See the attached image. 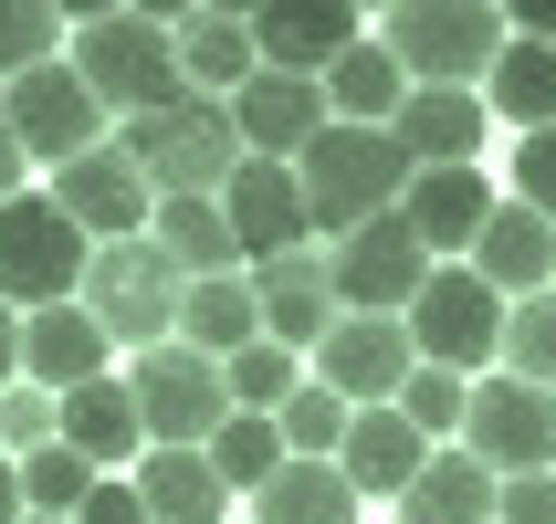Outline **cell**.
Masks as SVG:
<instances>
[{"label":"cell","instance_id":"obj_1","mask_svg":"<svg viewBox=\"0 0 556 524\" xmlns=\"http://www.w3.org/2000/svg\"><path fill=\"white\" fill-rule=\"evenodd\" d=\"M294 189H305V231L346 242V231H368V220L400 210L409 157H400L389 126H315L305 157H294Z\"/></svg>","mask_w":556,"mask_h":524},{"label":"cell","instance_id":"obj_2","mask_svg":"<svg viewBox=\"0 0 556 524\" xmlns=\"http://www.w3.org/2000/svg\"><path fill=\"white\" fill-rule=\"evenodd\" d=\"M63 63H74V85L105 105V116H157V105H179V53H168V11H85V22L63 31Z\"/></svg>","mask_w":556,"mask_h":524},{"label":"cell","instance_id":"obj_3","mask_svg":"<svg viewBox=\"0 0 556 524\" xmlns=\"http://www.w3.org/2000/svg\"><path fill=\"white\" fill-rule=\"evenodd\" d=\"M137 157V179L157 200H220L231 168H242V137H231V105L220 94H179V105H157V116H126L116 137Z\"/></svg>","mask_w":556,"mask_h":524},{"label":"cell","instance_id":"obj_4","mask_svg":"<svg viewBox=\"0 0 556 524\" xmlns=\"http://www.w3.org/2000/svg\"><path fill=\"white\" fill-rule=\"evenodd\" d=\"M179 263L137 231V242H94V263H85V283H74V305L105 325V346L116 357H148V346H168L179 336Z\"/></svg>","mask_w":556,"mask_h":524},{"label":"cell","instance_id":"obj_5","mask_svg":"<svg viewBox=\"0 0 556 524\" xmlns=\"http://www.w3.org/2000/svg\"><path fill=\"white\" fill-rule=\"evenodd\" d=\"M378 53L400 63L409 85L483 94V74H494V53H504V11L494 0H400V11L378 22Z\"/></svg>","mask_w":556,"mask_h":524},{"label":"cell","instance_id":"obj_6","mask_svg":"<svg viewBox=\"0 0 556 524\" xmlns=\"http://www.w3.org/2000/svg\"><path fill=\"white\" fill-rule=\"evenodd\" d=\"M400 336L420 368H452V378H494V346H504V294L472 263H431V283L409 294Z\"/></svg>","mask_w":556,"mask_h":524},{"label":"cell","instance_id":"obj_7","mask_svg":"<svg viewBox=\"0 0 556 524\" xmlns=\"http://www.w3.org/2000/svg\"><path fill=\"white\" fill-rule=\"evenodd\" d=\"M85 263H94V242L53 210V189H22V200H0V305H11V315L74 305Z\"/></svg>","mask_w":556,"mask_h":524},{"label":"cell","instance_id":"obj_8","mask_svg":"<svg viewBox=\"0 0 556 524\" xmlns=\"http://www.w3.org/2000/svg\"><path fill=\"white\" fill-rule=\"evenodd\" d=\"M126 399H137V431H148V451H200V440L231 420V388H220L211 357H189L179 336L148 346V357H126Z\"/></svg>","mask_w":556,"mask_h":524},{"label":"cell","instance_id":"obj_9","mask_svg":"<svg viewBox=\"0 0 556 524\" xmlns=\"http://www.w3.org/2000/svg\"><path fill=\"white\" fill-rule=\"evenodd\" d=\"M463 451L494 483L515 472H556V388H526V378H472V409H463Z\"/></svg>","mask_w":556,"mask_h":524},{"label":"cell","instance_id":"obj_10","mask_svg":"<svg viewBox=\"0 0 556 524\" xmlns=\"http://www.w3.org/2000/svg\"><path fill=\"white\" fill-rule=\"evenodd\" d=\"M0 126L31 168H74L85 148H105V105L74 85V63H31L22 85H0Z\"/></svg>","mask_w":556,"mask_h":524},{"label":"cell","instance_id":"obj_11","mask_svg":"<svg viewBox=\"0 0 556 524\" xmlns=\"http://www.w3.org/2000/svg\"><path fill=\"white\" fill-rule=\"evenodd\" d=\"M326 283H337V315H409V294L431 283V252L409 242V220H368L326 252Z\"/></svg>","mask_w":556,"mask_h":524},{"label":"cell","instance_id":"obj_12","mask_svg":"<svg viewBox=\"0 0 556 524\" xmlns=\"http://www.w3.org/2000/svg\"><path fill=\"white\" fill-rule=\"evenodd\" d=\"M420 368L409 357V336H400V315H337L326 325V346H315V388H337L346 409H389L400 399V378Z\"/></svg>","mask_w":556,"mask_h":524},{"label":"cell","instance_id":"obj_13","mask_svg":"<svg viewBox=\"0 0 556 524\" xmlns=\"http://www.w3.org/2000/svg\"><path fill=\"white\" fill-rule=\"evenodd\" d=\"M53 210L85 231V242H137L148 231V210H157V189L137 179V157L105 137V148H85L74 168H53Z\"/></svg>","mask_w":556,"mask_h":524},{"label":"cell","instance_id":"obj_14","mask_svg":"<svg viewBox=\"0 0 556 524\" xmlns=\"http://www.w3.org/2000/svg\"><path fill=\"white\" fill-rule=\"evenodd\" d=\"M220 220H231V252L242 263H283V252H305V189H294V168L283 157H242L231 168V189H220Z\"/></svg>","mask_w":556,"mask_h":524},{"label":"cell","instance_id":"obj_15","mask_svg":"<svg viewBox=\"0 0 556 524\" xmlns=\"http://www.w3.org/2000/svg\"><path fill=\"white\" fill-rule=\"evenodd\" d=\"M252 305H263V336L283 357H315L326 325H337V283H326V252H283V263H252Z\"/></svg>","mask_w":556,"mask_h":524},{"label":"cell","instance_id":"obj_16","mask_svg":"<svg viewBox=\"0 0 556 524\" xmlns=\"http://www.w3.org/2000/svg\"><path fill=\"white\" fill-rule=\"evenodd\" d=\"M400 220H409V242L431 252V263H463L472 231L494 220V189H483V168H409Z\"/></svg>","mask_w":556,"mask_h":524},{"label":"cell","instance_id":"obj_17","mask_svg":"<svg viewBox=\"0 0 556 524\" xmlns=\"http://www.w3.org/2000/svg\"><path fill=\"white\" fill-rule=\"evenodd\" d=\"M420 462H431V440L409 431L400 409H346V440H337V472L357 503H400L409 483H420Z\"/></svg>","mask_w":556,"mask_h":524},{"label":"cell","instance_id":"obj_18","mask_svg":"<svg viewBox=\"0 0 556 524\" xmlns=\"http://www.w3.org/2000/svg\"><path fill=\"white\" fill-rule=\"evenodd\" d=\"M22 378L42 399H63L85 378H116V346H105V325L85 305H42V315H22Z\"/></svg>","mask_w":556,"mask_h":524},{"label":"cell","instance_id":"obj_19","mask_svg":"<svg viewBox=\"0 0 556 524\" xmlns=\"http://www.w3.org/2000/svg\"><path fill=\"white\" fill-rule=\"evenodd\" d=\"M168 53H179V85L189 94H231L263 74V53H252V11H168Z\"/></svg>","mask_w":556,"mask_h":524},{"label":"cell","instance_id":"obj_20","mask_svg":"<svg viewBox=\"0 0 556 524\" xmlns=\"http://www.w3.org/2000/svg\"><path fill=\"white\" fill-rule=\"evenodd\" d=\"M389 137H400L409 168H472V157H483V94H463V85H409L400 116H389Z\"/></svg>","mask_w":556,"mask_h":524},{"label":"cell","instance_id":"obj_21","mask_svg":"<svg viewBox=\"0 0 556 524\" xmlns=\"http://www.w3.org/2000/svg\"><path fill=\"white\" fill-rule=\"evenodd\" d=\"M357 42V11L346 0H274V11H252V53H263V74H326V63Z\"/></svg>","mask_w":556,"mask_h":524},{"label":"cell","instance_id":"obj_22","mask_svg":"<svg viewBox=\"0 0 556 524\" xmlns=\"http://www.w3.org/2000/svg\"><path fill=\"white\" fill-rule=\"evenodd\" d=\"M326 126V94L305 85V74H252L242 94H231V137H242V157H305V137Z\"/></svg>","mask_w":556,"mask_h":524},{"label":"cell","instance_id":"obj_23","mask_svg":"<svg viewBox=\"0 0 556 524\" xmlns=\"http://www.w3.org/2000/svg\"><path fill=\"white\" fill-rule=\"evenodd\" d=\"M463 263L494 283L504 305H526V294H546V283H556V231L526 210V200H494V220L472 231V252H463Z\"/></svg>","mask_w":556,"mask_h":524},{"label":"cell","instance_id":"obj_24","mask_svg":"<svg viewBox=\"0 0 556 524\" xmlns=\"http://www.w3.org/2000/svg\"><path fill=\"white\" fill-rule=\"evenodd\" d=\"M63 451L94 472H137L148 431H137V399H126V378H85V388H63Z\"/></svg>","mask_w":556,"mask_h":524},{"label":"cell","instance_id":"obj_25","mask_svg":"<svg viewBox=\"0 0 556 524\" xmlns=\"http://www.w3.org/2000/svg\"><path fill=\"white\" fill-rule=\"evenodd\" d=\"M179 346L189 357H211V368H231L242 346H263V305H252V273H211L179 294Z\"/></svg>","mask_w":556,"mask_h":524},{"label":"cell","instance_id":"obj_26","mask_svg":"<svg viewBox=\"0 0 556 524\" xmlns=\"http://www.w3.org/2000/svg\"><path fill=\"white\" fill-rule=\"evenodd\" d=\"M315 94H326V126H389V116H400V94H409V74L378 53V31H357V42L315 74Z\"/></svg>","mask_w":556,"mask_h":524},{"label":"cell","instance_id":"obj_27","mask_svg":"<svg viewBox=\"0 0 556 524\" xmlns=\"http://www.w3.org/2000/svg\"><path fill=\"white\" fill-rule=\"evenodd\" d=\"M126 483H137L148 524H231V494H220V472L200 451H137Z\"/></svg>","mask_w":556,"mask_h":524},{"label":"cell","instance_id":"obj_28","mask_svg":"<svg viewBox=\"0 0 556 524\" xmlns=\"http://www.w3.org/2000/svg\"><path fill=\"white\" fill-rule=\"evenodd\" d=\"M400 524H494V472L472 462L463 440L420 462V483L400 494Z\"/></svg>","mask_w":556,"mask_h":524},{"label":"cell","instance_id":"obj_29","mask_svg":"<svg viewBox=\"0 0 556 524\" xmlns=\"http://www.w3.org/2000/svg\"><path fill=\"white\" fill-rule=\"evenodd\" d=\"M148 242L179 263V283L242 273V252H231V220H220V200H157V210H148Z\"/></svg>","mask_w":556,"mask_h":524},{"label":"cell","instance_id":"obj_30","mask_svg":"<svg viewBox=\"0 0 556 524\" xmlns=\"http://www.w3.org/2000/svg\"><path fill=\"white\" fill-rule=\"evenodd\" d=\"M483 116H515L526 137L556 126V42H515V31H504L494 74H483Z\"/></svg>","mask_w":556,"mask_h":524},{"label":"cell","instance_id":"obj_31","mask_svg":"<svg viewBox=\"0 0 556 524\" xmlns=\"http://www.w3.org/2000/svg\"><path fill=\"white\" fill-rule=\"evenodd\" d=\"M252 524H357V494H346L337 462H283L252 494Z\"/></svg>","mask_w":556,"mask_h":524},{"label":"cell","instance_id":"obj_32","mask_svg":"<svg viewBox=\"0 0 556 524\" xmlns=\"http://www.w3.org/2000/svg\"><path fill=\"white\" fill-rule=\"evenodd\" d=\"M200 462L220 472V494H242V503H252V494L283 472V431H274V420H252V409H231V420L200 440Z\"/></svg>","mask_w":556,"mask_h":524},{"label":"cell","instance_id":"obj_33","mask_svg":"<svg viewBox=\"0 0 556 524\" xmlns=\"http://www.w3.org/2000/svg\"><path fill=\"white\" fill-rule=\"evenodd\" d=\"M504 378H526V388H556V283L526 294V305H504V346H494Z\"/></svg>","mask_w":556,"mask_h":524},{"label":"cell","instance_id":"obj_34","mask_svg":"<svg viewBox=\"0 0 556 524\" xmlns=\"http://www.w3.org/2000/svg\"><path fill=\"white\" fill-rule=\"evenodd\" d=\"M389 409H400V420L431 440V451H452V440H463V409H472V378H452V368H409Z\"/></svg>","mask_w":556,"mask_h":524},{"label":"cell","instance_id":"obj_35","mask_svg":"<svg viewBox=\"0 0 556 524\" xmlns=\"http://www.w3.org/2000/svg\"><path fill=\"white\" fill-rule=\"evenodd\" d=\"M11 472H22V514H63V524H74V503H85L94 483H105V472H94V462H74L63 440H42V451H22Z\"/></svg>","mask_w":556,"mask_h":524},{"label":"cell","instance_id":"obj_36","mask_svg":"<svg viewBox=\"0 0 556 524\" xmlns=\"http://www.w3.org/2000/svg\"><path fill=\"white\" fill-rule=\"evenodd\" d=\"M220 388H231V409H252V420H274V409L294 399V388H305V357H283V346L263 336V346H242V357L220 368Z\"/></svg>","mask_w":556,"mask_h":524},{"label":"cell","instance_id":"obj_37","mask_svg":"<svg viewBox=\"0 0 556 524\" xmlns=\"http://www.w3.org/2000/svg\"><path fill=\"white\" fill-rule=\"evenodd\" d=\"M274 431H283V462H337V440H346V399L305 378V388L274 409Z\"/></svg>","mask_w":556,"mask_h":524},{"label":"cell","instance_id":"obj_38","mask_svg":"<svg viewBox=\"0 0 556 524\" xmlns=\"http://www.w3.org/2000/svg\"><path fill=\"white\" fill-rule=\"evenodd\" d=\"M31 63H63V11L53 0H0V85H22Z\"/></svg>","mask_w":556,"mask_h":524},{"label":"cell","instance_id":"obj_39","mask_svg":"<svg viewBox=\"0 0 556 524\" xmlns=\"http://www.w3.org/2000/svg\"><path fill=\"white\" fill-rule=\"evenodd\" d=\"M42 440H63V399H42L31 378H11V388H0V462H22Z\"/></svg>","mask_w":556,"mask_h":524},{"label":"cell","instance_id":"obj_40","mask_svg":"<svg viewBox=\"0 0 556 524\" xmlns=\"http://www.w3.org/2000/svg\"><path fill=\"white\" fill-rule=\"evenodd\" d=\"M515 200H526V210L556 231V126H535L526 148H515Z\"/></svg>","mask_w":556,"mask_h":524},{"label":"cell","instance_id":"obj_41","mask_svg":"<svg viewBox=\"0 0 556 524\" xmlns=\"http://www.w3.org/2000/svg\"><path fill=\"white\" fill-rule=\"evenodd\" d=\"M494 524H556V472H515V483H494Z\"/></svg>","mask_w":556,"mask_h":524},{"label":"cell","instance_id":"obj_42","mask_svg":"<svg viewBox=\"0 0 556 524\" xmlns=\"http://www.w3.org/2000/svg\"><path fill=\"white\" fill-rule=\"evenodd\" d=\"M74 524H148V503H137V483H126V472H105V483L74 503Z\"/></svg>","mask_w":556,"mask_h":524},{"label":"cell","instance_id":"obj_43","mask_svg":"<svg viewBox=\"0 0 556 524\" xmlns=\"http://www.w3.org/2000/svg\"><path fill=\"white\" fill-rule=\"evenodd\" d=\"M22 189H31V157L11 148V126H0V200H22Z\"/></svg>","mask_w":556,"mask_h":524},{"label":"cell","instance_id":"obj_44","mask_svg":"<svg viewBox=\"0 0 556 524\" xmlns=\"http://www.w3.org/2000/svg\"><path fill=\"white\" fill-rule=\"evenodd\" d=\"M11 378H22V315L0 305V388H11Z\"/></svg>","mask_w":556,"mask_h":524},{"label":"cell","instance_id":"obj_45","mask_svg":"<svg viewBox=\"0 0 556 524\" xmlns=\"http://www.w3.org/2000/svg\"><path fill=\"white\" fill-rule=\"evenodd\" d=\"M0 524H22V472L0 462Z\"/></svg>","mask_w":556,"mask_h":524},{"label":"cell","instance_id":"obj_46","mask_svg":"<svg viewBox=\"0 0 556 524\" xmlns=\"http://www.w3.org/2000/svg\"><path fill=\"white\" fill-rule=\"evenodd\" d=\"M22 524H63V514H22Z\"/></svg>","mask_w":556,"mask_h":524}]
</instances>
